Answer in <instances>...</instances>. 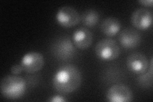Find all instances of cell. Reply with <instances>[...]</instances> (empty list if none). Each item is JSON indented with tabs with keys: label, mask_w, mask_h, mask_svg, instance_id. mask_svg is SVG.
<instances>
[{
	"label": "cell",
	"mask_w": 153,
	"mask_h": 102,
	"mask_svg": "<svg viewBox=\"0 0 153 102\" xmlns=\"http://www.w3.org/2000/svg\"><path fill=\"white\" fill-rule=\"evenodd\" d=\"M1 93L5 98L17 100L25 95L26 90L25 80L15 75H7L2 79L0 84Z\"/></svg>",
	"instance_id": "cell-2"
},
{
	"label": "cell",
	"mask_w": 153,
	"mask_h": 102,
	"mask_svg": "<svg viewBox=\"0 0 153 102\" xmlns=\"http://www.w3.org/2000/svg\"><path fill=\"white\" fill-rule=\"evenodd\" d=\"M107 100L111 102H129L133 98V95L129 87L124 84L112 86L107 93Z\"/></svg>",
	"instance_id": "cell-7"
},
{
	"label": "cell",
	"mask_w": 153,
	"mask_h": 102,
	"mask_svg": "<svg viewBox=\"0 0 153 102\" xmlns=\"http://www.w3.org/2000/svg\"><path fill=\"white\" fill-rule=\"evenodd\" d=\"M138 3L141 4H143L146 7H152V0H140Z\"/></svg>",
	"instance_id": "cell-17"
},
{
	"label": "cell",
	"mask_w": 153,
	"mask_h": 102,
	"mask_svg": "<svg viewBox=\"0 0 153 102\" xmlns=\"http://www.w3.org/2000/svg\"><path fill=\"white\" fill-rule=\"evenodd\" d=\"M95 52L100 59L111 61L119 57L120 48L116 41L111 38H105L98 42L95 47Z\"/></svg>",
	"instance_id": "cell-3"
},
{
	"label": "cell",
	"mask_w": 153,
	"mask_h": 102,
	"mask_svg": "<svg viewBox=\"0 0 153 102\" xmlns=\"http://www.w3.org/2000/svg\"><path fill=\"white\" fill-rule=\"evenodd\" d=\"M131 22L133 26L138 30H147L152 25V12L143 8L137 9L131 16Z\"/></svg>",
	"instance_id": "cell-8"
},
{
	"label": "cell",
	"mask_w": 153,
	"mask_h": 102,
	"mask_svg": "<svg viewBox=\"0 0 153 102\" xmlns=\"http://www.w3.org/2000/svg\"><path fill=\"white\" fill-rule=\"evenodd\" d=\"M81 19L85 26L93 27L99 21V14L95 10L89 9L83 13Z\"/></svg>",
	"instance_id": "cell-13"
},
{
	"label": "cell",
	"mask_w": 153,
	"mask_h": 102,
	"mask_svg": "<svg viewBox=\"0 0 153 102\" xmlns=\"http://www.w3.org/2000/svg\"><path fill=\"white\" fill-rule=\"evenodd\" d=\"M49 101L51 102H65L67 100L65 99L63 96L57 95L52 96Z\"/></svg>",
	"instance_id": "cell-16"
},
{
	"label": "cell",
	"mask_w": 153,
	"mask_h": 102,
	"mask_svg": "<svg viewBox=\"0 0 153 102\" xmlns=\"http://www.w3.org/2000/svg\"><path fill=\"white\" fill-rule=\"evenodd\" d=\"M126 65L129 70L137 74L145 73L149 65L146 56L140 52L133 53L129 56Z\"/></svg>",
	"instance_id": "cell-9"
},
{
	"label": "cell",
	"mask_w": 153,
	"mask_h": 102,
	"mask_svg": "<svg viewBox=\"0 0 153 102\" xmlns=\"http://www.w3.org/2000/svg\"><path fill=\"white\" fill-rule=\"evenodd\" d=\"M56 19L61 26L71 28L75 26L80 22L81 17L79 12L74 8L65 6L60 8L57 11Z\"/></svg>",
	"instance_id": "cell-5"
},
{
	"label": "cell",
	"mask_w": 153,
	"mask_h": 102,
	"mask_svg": "<svg viewBox=\"0 0 153 102\" xmlns=\"http://www.w3.org/2000/svg\"><path fill=\"white\" fill-rule=\"evenodd\" d=\"M81 82L82 76L79 70L72 65L61 67L52 79L54 89L61 94L72 93L80 87Z\"/></svg>",
	"instance_id": "cell-1"
},
{
	"label": "cell",
	"mask_w": 153,
	"mask_h": 102,
	"mask_svg": "<svg viewBox=\"0 0 153 102\" xmlns=\"http://www.w3.org/2000/svg\"><path fill=\"white\" fill-rule=\"evenodd\" d=\"M121 30V23L117 19L108 17L105 19L101 24V30L105 35L113 36Z\"/></svg>",
	"instance_id": "cell-12"
},
{
	"label": "cell",
	"mask_w": 153,
	"mask_h": 102,
	"mask_svg": "<svg viewBox=\"0 0 153 102\" xmlns=\"http://www.w3.org/2000/svg\"><path fill=\"white\" fill-rule=\"evenodd\" d=\"M119 42L127 49L134 48L140 44L141 37L140 33L132 28H126L119 35Z\"/></svg>",
	"instance_id": "cell-10"
},
{
	"label": "cell",
	"mask_w": 153,
	"mask_h": 102,
	"mask_svg": "<svg viewBox=\"0 0 153 102\" xmlns=\"http://www.w3.org/2000/svg\"><path fill=\"white\" fill-rule=\"evenodd\" d=\"M24 71L23 68L22 66V65H15L12 66L11 69H10V71L13 75H19L21 73Z\"/></svg>",
	"instance_id": "cell-15"
},
{
	"label": "cell",
	"mask_w": 153,
	"mask_h": 102,
	"mask_svg": "<svg viewBox=\"0 0 153 102\" xmlns=\"http://www.w3.org/2000/svg\"><path fill=\"white\" fill-rule=\"evenodd\" d=\"M21 65L24 71L29 74H34L40 71L44 66V57L39 52H28L22 58Z\"/></svg>",
	"instance_id": "cell-6"
},
{
	"label": "cell",
	"mask_w": 153,
	"mask_h": 102,
	"mask_svg": "<svg viewBox=\"0 0 153 102\" xmlns=\"http://www.w3.org/2000/svg\"><path fill=\"white\" fill-rule=\"evenodd\" d=\"M52 53L59 60H68L75 54V48L72 42L68 36H63L57 40L52 47Z\"/></svg>",
	"instance_id": "cell-4"
},
{
	"label": "cell",
	"mask_w": 153,
	"mask_h": 102,
	"mask_svg": "<svg viewBox=\"0 0 153 102\" xmlns=\"http://www.w3.org/2000/svg\"><path fill=\"white\" fill-rule=\"evenodd\" d=\"M150 68L138 77V84L143 88H149L152 86V59L150 61Z\"/></svg>",
	"instance_id": "cell-14"
},
{
	"label": "cell",
	"mask_w": 153,
	"mask_h": 102,
	"mask_svg": "<svg viewBox=\"0 0 153 102\" xmlns=\"http://www.w3.org/2000/svg\"><path fill=\"white\" fill-rule=\"evenodd\" d=\"M75 45L80 49H85L91 45L93 34L85 28H80L76 30L73 35Z\"/></svg>",
	"instance_id": "cell-11"
}]
</instances>
